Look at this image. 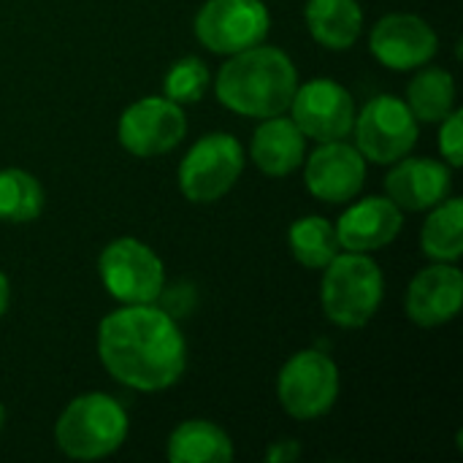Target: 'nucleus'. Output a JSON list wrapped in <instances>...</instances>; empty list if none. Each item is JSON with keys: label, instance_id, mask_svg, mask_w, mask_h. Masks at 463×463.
<instances>
[{"label": "nucleus", "instance_id": "1", "mask_svg": "<svg viewBox=\"0 0 463 463\" xmlns=\"http://www.w3.org/2000/svg\"><path fill=\"white\" fill-rule=\"evenodd\" d=\"M103 369L125 388L157 393L187 369V342L176 320L155 304H122L98 326Z\"/></svg>", "mask_w": 463, "mask_h": 463}, {"label": "nucleus", "instance_id": "2", "mask_svg": "<svg viewBox=\"0 0 463 463\" xmlns=\"http://www.w3.org/2000/svg\"><path fill=\"white\" fill-rule=\"evenodd\" d=\"M298 87V71L288 52L279 46H250L244 52L231 54L217 79L214 95L217 100L250 119H269L285 114Z\"/></svg>", "mask_w": 463, "mask_h": 463}, {"label": "nucleus", "instance_id": "3", "mask_svg": "<svg viewBox=\"0 0 463 463\" xmlns=\"http://www.w3.org/2000/svg\"><path fill=\"white\" fill-rule=\"evenodd\" d=\"M125 407L100 391L76 396L54 423V442L73 461H100L117 453L128 439Z\"/></svg>", "mask_w": 463, "mask_h": 463}, {"label": "nucleus", "instance_id": "4", "mask_svg": "<svg viewBox=\"0 0 463 463\" xmlns=\"http://www.w3.org/2000/svg\"><path fill=\"white\" fill-rule=\"evenodd\" d=\"M320 304L326 317L339 328H364L383 307V269L364 252H339L323 269Z\"/></svg>", "mask_w": 463, "mask_h": 463}, {"label": "nucleus", "instance_id": "5", "mask_svg": "<svg viewBox=\"0 0 463 463\" xmlns=\"http://www.w3.org/2000/svg\"><path fill=\"white\" fill-rule=\"evenodd\" d=\"M98 274L106 293L119 304H155L165 288L160 255L133 236H119L103 247Z\"/></svg>", "mask_w": 463, "mask_h": 463}, {"label": "nucleus", "instance_id": "6", "mask_svg": "<svg viewBox=\"0 0 463 463\" xmlns=\"http://www.w3.org/2000/svg\"><path fill=\"white\" fill-rule=\"evenodd\" d=\"M244 171V146L231 133L198 138L179 163V190L190 203H214L228 195Z\"/></svg>", "mask_w": 463, "mask_h": 463}, {"label": "nucleus", "instance_id": "7", "mask_svg": "<svg viewBox=\"0 0 463 463\" xmlns=\"http://www.w3.org/2000/svg\"><path fill=\"white\" fill-rule=\"evenodd\" d=\"M277 399L293 420H317L339 399V366L320 350L296 353L277 377Z\"/></svg>", "mask_w": 463, "mask_h": 463}, {"label": "nucleus", "instance_id": "8", "mask_svg": "<svg viewBox=\"0 0 463 463\" xmlns=\"http://www.w3.org/2000/svg\"><path fill=\"white\" fill-rule=\"evenodd\" d=\"M355 149L364 160L393 165L418 144V119L396 95H377L355 114Z\"/></svg>", "mask_w": 463, "mask_h": 463}, {"label": "nucleus", "instance_id": "9", "mask_svg": "<svg viewBox=\"0 0 463 463\" xmlns=\"http://www.w3.org/2000/svg\"><path fill=\"white\" fill-rule=\"evenodd\" d=\"M269 27L271 14L263 0H206L193 22L198 43L222 57L263 43Z\"/></svg>", "mask_w": 463, "mask_h": 463}, {"label": "nucleus", "instance_id": "10", "mask_svg": "<svg viewBox=\"0 0 463 463\" xmlns=\"http://www.w3.org/2000/svg\"><path fill=\"white\" fill-rule=\"evenodd\" d=\"M187 136V117L165 95H149L130 103L117 125V138L133 157H160L176 149Z\"/></svg>", "mask_w": 463, "mask_h": 463}, {"label": "nucleus", "instance_id": "11", "mask_svg": "<svg viewBox=\"0 0 463 463\" xmlns=\"http://www.w3.org/2000/svg\"><path fill=\"white\" fill-rule=\"evenodd\" d=\"M290 119L298 130L317 141H342L353 133L355 125V100L347 87L334 79H312L296 87L290 100Z\"/></svg>", "mask_w": 463, "mask_h": 463}, {"label": "nucleus", "instance_id": "12", "mask_svg": "<svg viewBox=\"0 0 463 463\" xmlns=\"http://www.w3.org/2000/svg\"><path fill=\"white\" fill-rule=\"evenodd\" d=\"M439 49L434 27L418 14H388L369 33V52L391 71H418Z\"/></svg>", "mask_w": 463, "mask_h": 463}, {"label": "nucleus", "instance_id": "13", "mask_svg": "<svg viewBox=\"0 0 463 463\" xmlns=\"http://www.w3.org/2000/svg\"><path fill=\"white\" fill-rule=\"evenodd\" d=\"M366 182L364 155L342 141L320 144L309 157H304V184L312 198L323 203H347L353 201Z\"/></svg>", "mask_w": 463, "mask_h": 463}, {"label": "nucleus", "instance_id": "14", "mask_svg": "<svg viewBox=\"0 0 463 463\" xmlns=\"http://www.w3.org/2000/svg\"><path fill=\"white\" fill-rule=\"evenodd\" d=\"M463 274L456 263H434L418 271L407 288V317L420 328H437L458 317Z\"/></svg>", "mask_w": 463, "mask_h": 463}, {"label": "nucleus", "instance_id": "15", "mask_svg": "<svg viewBox=\"0 0 463 463\" xmlns=\"http://www.w3.org/2000/svg\"><path fill=\"white\" fill-rule=\"evenodd\" d=\"M453 190V168L434 157H402L385 176V193L402 212H429Z\"/></svg>", "mask_w": 463, "mask_h": 463}, {"label": "nucleus", "instance_id": "16", "mask_svg": "<svg viewBox=\"0 0 463 463\" xmlns=\"http://www.w3.org/2000/svg\"><path fill=\"white\" fill-rule=\"evenodd\" d=\"M334 228L342 250L369 255L388 247L402 233L404 214L388 195H372L345 209Z\"/></svg>", "mask_w": 463, "mask_h": 463}, {"label": "nucleus", "instance_id": "17", "mask_svg": "<svg viewBox=\"0 0 463 463\" xmlns=\"http://www.w3.org/2000/svg\"><path fill=\"white\" fill-rule=\"evenodd\" d=\"M250 157L260 174L282 179L293 174L307 157V136L290 117H269L260 119L258 130L250 141Z\"/></svg>", "mask_w": 463, "mask_h": 463}, {"label": "nucleus", "instance_id": "18", "mask_svg": "<svg viewBox=\"0 0 463 463\" xmlns=\"http://www.w3.org/2000/svg\"><path fill=\"white\" fill-rule=\"evenodd\" d=\"M304 19L309 35L334 52L350 49L364 30V8L358 0H307Z\"/></svg>", "mask_w": 463, "mask_h": 463}, {"label": "nucleus", "instance_id": "19", "mask_svg": "<svg viewBox=\"0 0 463 463\" xmlns=\"http://www.w3.org/2000/svg\"><path fill=\"white\" fill-rule=\"evenodd\" d=\"M165 456L171 463H231L236 458V450L225 429L195 418L171 431Z\"/></svg>", "mask_w": 463, "mask_h": 463}, {"label": "nucleus", "instance_id": "20", "mask_svg": "<svg viewBox=\"0 0 463 463\" xmlns=\"http://www.w3.org/2000/svg\"><path fill=\"white\" fill-rule=\"evenodd\" d=\"M420 247L423 255L434 263H456L463 255V201L461 198H445L434 209H429V217L420 231Z\"/></svg>", "mask_w": 463, "mask_h": 463}, {"label": "nucleus", "instance_id": "21", "mask_svg": "<svg viewBox=\"0 0 463 463\" xmlns=\"http://www.w3.org/2000/svg\"><path fill=\"white\" fill-rule=\"evenodd\" d=\"M407 87V106L418 122L439 125L456 109V79L445 68H418Z\"/></svg>", "mask_w": 463, "mask_h": 463}, {"label": "nucleus", "instance_id": "22", "mask_svg": "<svg viewBox=\"0 0 463 463\" xmlns=\"http://www.w3.org/2000/svg\"><path fill=\"white\" fill-rule=\"evenodd\" d=\"M288 244L304 269H326L342 252L334 222L320 214L298 217L288 231Z\"/></svg>", "mask_w": 463, "mask_h": 463}, {"label": "nucleus", "instance_id": "23", "mask_svg": "<svg viewBox=\"0 0 463 463\" xmlns=\"http://www.w3.org/2000/svg\"><path fill=\"white\" fill-rule=\"evenodd\" d=\"M43 212V187L41 182L22 168L0 171V222L24 225L38 220Z\"/></svg>", "mask_w": 463, "mask_h": 463}, {"label": "nucleus", "instance_id": "24", "mask_svg": "<svg viewBox=\"0 0 463 463\" xmlns=\"http://www.w3.org/2000/svg\"><path fill=\"white\" fill-rule=\"evenodd\" d=\"M209 84V68L201 57H182L176 60L163 81V95L179 106L198 103Z\"/></svg>", "mask_w": 463, "mask_h": 463}, {"label": "nucleus", "instance_id": "25", "mask_svg": "<svg viewBox=\"0 0 463 463\" xmlns=\"http://www.w3.org/2000/svg\"><path fill=\"white\" fill-rule=\"evenodd\" d=\"M439 152L448 160L450 168L463 165V111L453 109L442 122H439Z\"/></svg>", "mask_w": 463, "mask_h": 463}, {"label": "nucleus", "instance_id": "26", "mask_svg": "<svg viewBox=\"0 0 463 463\" xmlns=\"http://www.w3.org/2000/svg\"><path fill=\"white\" fill-rule=\"evenodd\" d=\"M298 456H301V448H298V442H293V439H279V442H274V445L266 450V461L269 463L298 461Z\"/></svg>", "mask_w": 463, "mask_h": 463}, {"label": "nucleus", "instance_id": "27", "mask_svg": "<svg viewBox=\"0 0 463 463\" xmlns=\"http://www.w3.org/2000/svg\"><path fill=\"white\" fill-rule=\"evenodd\" d=\"M8 304H11V282H8V277L0 271V317L8 312Z\"/></svg>", "mask_w": 463, "mask_h": 463}, {"label": "nucleus", "instance_id": "28", "mask_svg": "<svg viewBox=\"0 0 463 463\" xmlns=\"http://www.w3.org/2000/svg\"><path fill=\"white\" fill-rule=\"evenodd\" d=\"M3 426H5V407L0 404V431H3Z\"/></svg>", "mask_w": 463, "mask_h": 463}]
</instances>
